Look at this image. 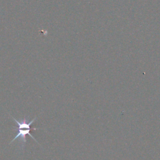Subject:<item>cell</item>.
<instances>
[{
    "label": "cell",
    "instance_id": "1",
    "mask_svg": "<svg viewBox=\"0 0 160 160\" xmlns=\"http://www.w3.org/2000/svg\"><path fill=\"white\" fill-rule=\"evenodd\" d=\"M12 118L17 123L18 127V133H17L16 136L12 139V140L9 142V144L12 143V142L14 141L15 140L19 139V141L21 142L20 148H22V149H24V148L25 147V144L26 142V135H29L32 139H33L34 141H36V142L38 144H39L38 141L31 134V130L34 131V130L39 129V128H31V126L32 124V123L37 119L36 117L33 118L31 121H28V119L27 118H24V119H21L20 121H18L12 116Z\"/></svg>",
    "mask_w": 160,
    "mask_h": 160
}]
</instances>
